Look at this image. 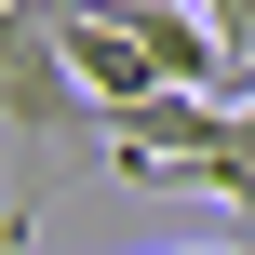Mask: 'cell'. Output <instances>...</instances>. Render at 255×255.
I'll list each match as a JSON object with an SVG mask.
<instances>
[{
    "instance_id": "cell-2",
    "label": "cell",
    "mask_w": 255,
    "mask_h": 255,
    "mask_svg": "<svg viewBox=\"0 0 255 255\" xmlns=\"http://www.w3.org/2000/svg\"><path fill=\"white\" fill-rule=\"evenodd\" d=\"M188 188H215V202H242V215H255V108H229V134L188 161Z\"/></svg>"
},
{
    "instance_id": "cell-1",
    "label": "cell",
    "mask_w": 255,
    "mask_h": 255,
    "mask_svg": "<svg viewBox=\"0 0 255 255\" xmlns=\"http://www.w3.org/2000/svg\"><path fill=\"white\" fill-rule=\"evenodd\" d=\"M215 134H229V94H134V108H108V148H94V161H108L121 188H175Z\"/></svg>"
},
{
    "instance_id": "cell-3",
    "label": "cell",
    "mask_w": 255,
    "mask_h": 255,
    "mask_svg": "<svg viewBox=\"0 0 255 255\" xmlns=\"http://www.w3.org/2000/svg\"><path fill=\"white\" fill-rule=\"evenodd\" d=\"M229 108H255V27L229 40Z\"/></svg>"
},
{
    "instance_id": "cell-4",
    "label": "cell",
    "mask_w": 255,
    "mask_h": 255,
    "mask_svg": "<svg viewBox=\"0 0 255 255\" xmlns=\"http://www.w3.org/2000/svg\"><path fill=\"white\" fill-rule=\"evenodd\" d=\"M175 255H255V242H175Z\"/></svg>"
}]
</instances>
